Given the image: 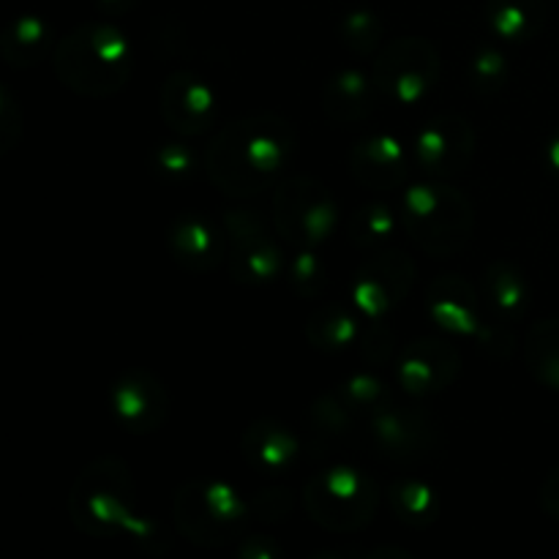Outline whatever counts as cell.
<instances>
[{
	"mask_svg": "<svg viewBox=\"0 0 559 559\" xmlns=\"http://www.w3.org/2000/svg\"><path fill=\"white\" fill-rule=\"evenodd\" d=\"M164 115H167L169 123L175 129L186 131V134H194L207 126L213 115V96L202 82H197L194 76H173L164 87Z\"/></svg>",
	"mask_w": 559,
	"mask_h": 559,
	"instance_id": "8992f818",
	"label": "cell"
},
{
	"mask_svg": "<svg viewBox=\"0 0 559 559\" xmlns=\"http://www.w3.org/2000/svg\"><path fill=\"white\" fill-rule=\"evenodd\" d=\"M257 435H260V451H257V448H249V456L257 453V456H260V464H265V467H282V464L295 453V442L289 440L287 431H271L265 426V429H257Z\"/></svg>",
	"mask_w": 559,
	"mask_h": 559,
	"instance_id": "4fadbf2b",
	"label": "cell"
},
{
	"mask_svg": "<svg viewBox=\"0 0 559 559\" xmlns=\"http://www.w3.org/2000/svg\"><path fill=\"white\" fill-rule=\"evenodd\" d=\"M115 409L134 431H151L162 420L164 409H167V399H164L162 388L153 380L129 377V380L118 382V388H115Z\"/></svg>",
	"mask_w": 559,
	"mask_h": 559,
	"instance_id": "52a82bcc",
	"label": "cell"
},
{
	"mask_svg": "<svg viewBox=\"0 0 559 559\" xmlns=\"http://www.w3.org/2000/svg\"><path fill=\"white\" fill-rule=\"evenodd\" d=\"M109 3H115V0H109Z\"/></svg>",
	"mask_w": 559,
	"mask_h": 559,
	"instance_id": "ffe728a7",
	"label": "cell"
},
{
	"mask_svg": "<svg viewBox=\"0 0 559 559\" xmlns=\"http://www.w3.org/2000/svg\"><path fill=\"white\" fill-rule=\"evenodd\" d=\"M489 20L506 38H530L544 22V0H489Z\"/></svg>",
	"mask_w": 559,
	"mask_h": 559,
	"instance_id": "9c48e42d",
	"label": "cell"
},
{
	"mask_svg": "<svg viewBox=\"0 0 559 559\" xmlns=\"http://www.w3.org/2000/svg\"><path fill=\"white\" fill-rule=\"evenodd\" d=\"M189 164H191L189 151H183L180 145H173L162 156V167H167L169 173H183V169H189Z\"/></svg>",
	"mask_w": 559,
	"mask_h": 559,
	"instance_id": "e0dca14e",
	"label": "cell"
},
{
	"mask_svg": "<svg viewBox=\"0 0 559 559\" xmlns=\"http://www.w3.org/2000/svg\"><path fill=\"white\" fill-rule=\"evenodd\" d=\"M489 276H491V298L497 300V306H500L502 311L519 309V306L524 304V284L522 278H519V273L497 265Z\"/></svg>",
	"mask_w": 559,
	"mask_h": 559,
	"instance_id": "5bb4252c",
	"label": "cell"
},
{
	"mask_svg": "<svg viewBox=\"0 0 559 559\" xmlns=\"http://www.w3.org/2000/svg\"><path fill=\"white\" fill-rule=\"evenodd\" d=\"M404 218L413 238L426 251L440 257L462 249L473 224L467 200L445 186H418L409 191Z\"/></svg>",
	"mask_w": 559,
	"mask_h": 559,
	"instance_id": "3957f363",
	"label": "cell"
},
{
	"mask_svg": "<svg viewBox=\"0 0 559 559\" xmlns=\"http://www.w3.org/2000/svg\"><path fill=\"white\" fill-rule=\"evenodd\" d=\"M284 131L273 129V123H235L224 131L222 140L211 147V169L216 180L238 191H254L265 175L276 173L284 162Z\"/></svg>",
	"mask_w": 559,
	"mask_h": 559,
	"instance_id": "7a4b0ae2",
	"label": "cell"
},
{
	"mask_svg": "<svg viewBox=\"0 0 559 559\" xmlns=\"http://www.w3.org/2000/svg\"><path fill=\"white\" fill-rule=\"evenodd\" d=\"M404 156L399 142L380 136L355 147L353 173L366 186H391L404 175Z\"/></svg>",
	"mask_w": 559,
	"mask_h": 559,
	"instance_id": "ba28073f",
	"label": "cell"
},
{
	"mask_svg": "<svg viewBox=\"0 0 559 559\" xmlns=\"http://www.w3.org/2000/svg\"><path fill=\"white\" fill-rule=\"evenodd\" d=\"M530 369L540 382L559 388V322H544L530 336Z\"/></svg>",
	"mask_w": 559,
	"mask_h": 559,
	"instance_id": "8fae6325",
	"label": "cell"
},
{
	"mask_svg": "<svg viewBox=\"0 0 559 559\" xmlns=\"http://www.w3.org/2000/svg\"><path fill=\"white\" fill-rule=\"evenodd\" d=\"M282 200H284V194H282ZM278 213H284L282 227L287 222H293V218H298V224L289 229V235L300 233L304 235V240H320V238H325V233L331 229L333 205L328 200H320V202L306 200V189H300L298 200H284V211H278Z\"/></svg>",
	"mask_w": 559,
	"mask_h": 559,
	"instance_id": "30bf717a",
	"label": "cell"
},
{
	"mask_svg": "<svg viewBox=\"0 0 559 559\" xmlns=\"http://www.w3.org/2000/svg\"><path fill=\"white\" fill-rule=\"evenodd\" d=\"M435 76L437 55L431 44L420 38H404L382 55L374 80L391 98L413 104L435 82Z\"/></svg>",
	"mask_w": 559,
	"mask_h": 559,
	"instance_id": "277c9868",
	"label": "cell"
},
{
	"mask_svg": "<svg viewBox=\"0 0 559 559\" xmlns=\"http://www.w3.org/2000/svg\"><path fill=\"white\" fill-rule=\"evenodd\" d=\"M549 162H551V167L559 169V134H557V140L549 145Z\"/></svg>",
	"mask_w": 559,
	"mask_h": 559,
	"instance_id": "d6986e66",
	"label": "cell"
},
{
	"mask_svg": "<svg viewBox=\"0 0 559 559\" xmlns=\"http://www.w3.org/2000/svg\"><path fill=\"white\" fill-rule=\"evenodd\" d=\"M175 254L178 260L189 262V257L194 260V267H211L216 262L218 240L213 235V229H207L202 222H186L175 227Z\"/></svg>",
	"mask_w": 559,
	"mask_h": 559,
	"instance_id": "7c38bea8",
	"label": "cell"
},
{
	"mask_svg": "<svg viewBox=\"0 0 559 559\" xmlns=\"http://www.w3.org/2000/svg\"><path fill=\"white\" fill-rule=\"evenodd\" d=\"M44 25L38 20H22L20 25L14 27V33H9V36H5V41H20L22 44V49L20 52L14 55V58H11V63H20V55H25V63L31 58H27V55H33L31 49L36 47V49H41L44 47Z\"/></svg>",
	"mask_w": 559,
	"mask_h": 559,
	"instance_id": "2e32d148",
	"label": "cell"
},
{
	"mask_svg": "<svg viewBox=\"0 0 559 559\" xmlns=\"http://www.w3.org/2000/svg\"><path fill=\"white\" fill-rule=\"evenodd\" d=\"M60 80L87 96H107L118 91L131 69L129 44L115 27L91 25L60 44L55 58Z\"/></svg>",
	"mask_w": 559,
	"mask_h": 559,
	"instance_id": "6da1fadb",
	"label": "cell"
},
{
	"mask_svg": "<svg viewBox=\"0 0 559 559\" xmlns=\"http://www.w3.org/2000/svg\"><path fill=\"white\" fill-rule=\"evenodd\" d=\"M473 151V134L462 120H431L415 140V158L426 173L462 169Z\"/></svg>",
	"mask_w": 559,
	"mask_h": 559,
	"instance_id": "5b68a950",
	"label": "cell"
},
{
	"mask_svg": "<svg viewBox=\"0 0 559 559\" xmlns=\"http://www.w3.org/2000/svg\"><path fill=\"white\" fill-rule=\"evenodd\" d=\"M544 502H546V508L555 513V516H559V469H555V475H551L549 484H546Z\"/></svg>",
	"mask_w": 559,
	"mask_h": 559,
	"instance_id": "ac0fdd59",
	"label": "cell"
},
{
	"mask_svg": "<svg viewBox=\"0 0 559 559\" xmlns=\"http://www.w3.org/2000/svg\"><path fill=\"white\" fill-rule=\"evenodd\" d=\"M396 502H399V511H402V516H413V522H420V516L429 522V513H431V506H435V500H431V491H426L424 486L418 484H404L402 489H396Z\"/></svg>",
	"mask_w": 559,
	"mask_h": 559,
	"instance_id": "9a60e30c",
	"label": "cell"
}]
</instances>
